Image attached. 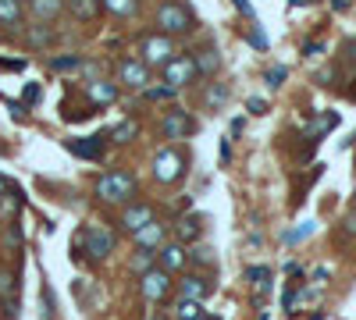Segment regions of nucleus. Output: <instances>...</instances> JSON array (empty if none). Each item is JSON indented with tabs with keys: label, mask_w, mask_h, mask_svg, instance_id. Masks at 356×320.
I'll return each mask as SVG.
<instances>
[{
	"label": "nucleus",
	"mask_w": 356,
	"mask_h": 320,
	"mask_svg": "<svg viewBox=\"0 0 356 320\" xmlns=\"http://www.w3.org/2000/svg\"><path fill=\"white\" fill-rule=\"evenodd\" d=\"M118 246V235L107 231V228H100V224H86L82 231H75V256H90V260H107V256L114 253Z\"/></svg>",
	"instance_id": "f257e3e1"
},
{
	"label": "nucleus",
	"mask_w": 356,
	"mask_h": 320,
	"mask_svg": "<svg viewBox=\"0 0 356 320\" xmlns=\"http://www.w3.org/2000/svg\"><path fill=\"white\" fill-rule=\"evenodd\" d=\"M136 178L129 175V171H107L100 182H96V196L103 203H129L136 196Z\"/></svg>",
	"instance_id": "f03ea898"
},
{
	"label": "nucleus",
	"mask_w": 356,
	"mask_h": 320,
	"mask_svg": "<svg viewBox=\"0 0 356 320\" xmlns=\"http://www.w3.org/2000/svg\"><path fill=\"white\" fill-rule=\"evenodd\" d=\"M139 61L146 64V68H167V64L175 61V43L171 36H164V32H154V36H143L139 43Z\"/></svg>",
	"instance_id": "7ed1b4c3"
},
{
	"label": "nucleus",
	"mask_w": 356,
	"mask_h": 320,
	"mask_svg": "<svg viewBox=\"0 0 356 320\" xmlns=\"http://www.w3.org/2000/svg\"><path fill=\"white\" fill-rule=\"evenodd\" d=\"M157 25H160L164 36H182V32H189L196 25V18L189 14V8H182V4L171 0V4H164L157 11Z\"/></svg>",
	"instance_id": "20e7f679"
},
{
	"label": "nucleus",
	"mask_w": 356,
	"mask_h": 320,
	"mask_svg": "<svg viewBox=\"0 0 356 320\" xmlns=\"http://www.w3.org/2000/svg\"><path fill=\"white\" fill-rule=\"evenodd\" d=\"M182 175H185V157L178 153V149H175V146L157 149V157H154V178L164 182V185H171V182H178Z\"/></svg>",
	"instance_id": "39448f33"
},
{
	"label": "nucleus",
	"mask_w": 356,
	"mask_h": 320,
	"mask_svg": "<svg viewBox=\"0 0 356 320\" xmlns=\"http://www.w3.org/2000/svg\"><path fill=\"white\" fill-rule=\"evenodd\" d=\"M200 78V64L196 57H175L171 64L164 68V82L171 85V89H182V85H189Z\"/></svg>",
	"instance_id": "423d86ee"
},
{
	"label": "nucleus",
	"mask_w": 356,
	"mask_h": 320,
	"mask_svg": "<svg viewBox=\"0 0 356 320\" xmlns=\"http://www.w3.org/2000/svg\"><path fill=\"white\" fill-rule=\"evenodd\" d=\"M139 288H143V295L150 299V303H164V299L171 295V274H167L164 267H154L150 274H143Z\"/></svg>",
	"instance_id": "0eeeda50"
},
{
	"label": "nucleus",
	"mask_w": 356,
	"mask_h": 320,
	"mask_svg": "<svg viewBox=\"0 0 356 320\" xmlns=\"http://www.w3.org/2000/svg\"><path fill=\"white\" fill-rule=\"evenodd\" d=\"M118 75L125 85H132V89H150V68L139 61V57H129L118 64Z\"/></svg>",
	"instance_id": "6e6552de"
},
{
	"label": "nucleus",
	"mask_w": 356,
	"mask_h": 320,
	"mask_svg": "<svg viewBox=\"0 0 356 320\" xmlns=\"http://www.w3.org/2000/svg\"><path fill=\"white\" fill-rule=\"evenodd\" d=\"M154 221H157V213H154V206H150V203H132V206H125V210H121V224L129 228L132 235H136V231H143L146 224H154Z\"/></svg>",
	"instance_id": "1a4fd4ad"
},
{
	"label": "nucleus",
	"mask_w": 356,
	"mask_h": 320,
	"mask_svg": "<svg viewBox=\"0 0 356 320\" xmlns=\"http://www.w3.org/2000/svg\"><path fill=\"white\" fill-rule=\"evenodd\" d=\"M196 132V121L185 114V111H167L164 114V136L167 139H185Z\"/></svg>",
	"instance_id": "9d476101"
},
{
	"label": "nucleus",
	"mask_w": 356,
	"mask_h": 320,
	"mask_svg": "<svg viewBox=\"0 0 356 320\" xmlns=\"http://www.w3.org/2000/svg\"><path fill=\"white\" fill-rule=\"evenodd\" d=\"M211 295V281L200 274H189V277H182L178 281V299H193V303H203V299Z\"/></svg>",
	"instance_id": "9b49d317"
},
{
	"label": "nucleus",
	"mask_w": 356,
	"mask_h": 320,
	"mask_svg": "<svg viewBox=\"0 0 356 320\" xmlns=\"http://www.w3.org/2000/svg\"><path fill=\"white\" fill-rule=\"evenodd\" d=\"M103 139L107 136H86V139H68V149L82 160H100L103 153Z\"/></svg>",
	"instance_id": "f8f14e48"
},
{
	"label": "nucleus",
	"mask_w": 356,
	"mask_h": 320,
	"mask_svg": "<svg viewBox=\"0 0 356 320\" xmlns=\"http://www.w3.org/2000/svg\"><path fill=\"white\" fill-rule=\"evenodd\" d=\"M200 231H203V217L200 213H185V217H178V224H175V239L182 246H189V242L200 239Z\"/></svg>",
	"instance_id": "ddd939ff"
},
{
	"label": "nucleus",
	"mask_w": 356,
	"mask_h": 320,
	"mask_svg": "<svg viewBox=\"0 0 356 320\" xmlns=\"http://www.w3.org/2000/svg\"><path fill=\"white\" fill-rule=\"evenodd\" d=\"M86 93H90V100H93L96 107H107V103L118 100V85H114V82H103V78H93V82L86 85Z\"/></svg>",
	"instance_id": "4468645a"
},
{
	"label": "nucleus",
	"mask_w": 356,
	"mask_h": 320,
	"mask_svg": "<svg viewBox=\"0 0 356 320\" xmlns=\"http://www.w3.org/2000/svg\"><path fill=\"white\" fill-rule=\"evenodd\" d=\"M160 267L167 270V274H171V270H178L182 264H185V246L182 242H171V246H160Z\"/></svg>",
	"instance_id": "2eb2a0df"
},
{
	"label": "nucleus",
	"mask_w": 356,
	"mask_h": 320,
	"mask_svg": "<svg viewBox=\"0 0 356 320\" xmlns=\"http://www.w3.org/2000/svg\"><path fill=\"white\" fill-rule=\"evenodd\" d=\"M22 206H25V196L14 189L11 196H4V200H0V217H4L8 224H14L18 217H22Z\"/></svg>",
	"instance_id": "dca6fc26"
},
{
	"label": "nucleus",
	"mask_w": 356,
	"mask_h": 320,
	"mask_svg": "<svg viewBox=\"0 0 356 320\" xmlns=\"http://www.w3.org/2000/svg\"><path fill=\"white\" fill-rule=\"evenodd\" d=\"M136 242H139L143 249H157V246H164V224H160V221L146 224L143 231H136Z\"/></svg>",
	"instance_id": "f3484780"
},
{
	"label": "nucleus",
	"mask_w": 356,
	"mask_h": 320,
	"mask_svg": "<svg viewBox=\"0 0 356 320\" xmlns=\"http://www.w3.org/2000/svg\"><path fill=\"white\" fill-rule=\"evenodd\" d=\"M29 8L39 21H54L61 11H65V0H29Z\"/></svg>",
	"instance_id": "a211bd4d"
},
{
	"label": "nucleus",
	"mask_w": 356,
	"mask_h": 320,
	"mask_svg": "<svg viewBox=\"0 0 356 320\" xmlns=\"http://www.w3.org/2000/svg\"><path fill=\"white\" fill-rule=\"evenodd\" d=\"M68 4H72V14L78 18V21H93L96 14H100V0H68Z\"/></svg>",
	"instance_id": "6ab92c4d"
},
{
	"label": "nucleus",
	"mask_w": 356,
	"mask_h": 320,
	"mask_svg": "<svg viewBox=\"0 0 356 320\" xmlns=\"http://www.w3.org/2000/svg\"><path fill=\"white\" fill-rule=\"evenodd\" d=\"M22 21V0H0V25H18Z\"/></svg>",
	"instance_id": "aec40b11"
},
{
	"label": "nucleus",
	"mask_w": 356,
	"mask_h": 320,
	"mask_svg": "<svg viewBox=\"0 0 356 320\" xmlns=\"http://www.w3.org/2000/svg\"><path fill=\"white\" fill-rule=\"evenodd\" d=\"M200 317H203V303H193V299L175 303V320H200Z\"/></svg>",
	"instance_id": "412c9836"
},
{
	"label": "nucleus",
	"mask_w": 356,
	"mask_h": 320,
	"mask_svg": "<svg viewBox=\"0 0 356 320\" xmlns=\"http://www.w3.org/2000/svg\"><path fill=\"white\" fill-rule=\"evenodd\" d=\"M0 299L4 303H18V277L11 270H0Z\"/></svg>",
	"instance_id": "4be33fe9"
},
{
	"label": "nucleus",
	"mask_w": 356,
	"mask_h": 320,
	"mask_svg": "<svg viewBox=\"0 0 356 320\" xmlns=\"http://www.w3.org/2000/svg\"><path fill=\"white\" fill-rule=\"evenodd\" d=\"M154 260H157V249H139L132 256V270L136 274H150L154 270Z\"/></svg>",
	"instance_id": "5701e85b"
},
{
	"label": "nucleus",
	"mask_w": 356,
	"mask_h": 320,
	"mask_svg": "<svg viewBox=\"0 0 356 320\" xmlns=\"http://www.w3.org/2000/svg\"><path fill=\"white\" fill-rule=\"evenodd\" d=\"M335 125H339V114H321V118H313V121H310V136H313V139H321V136L328 132V128H335Z\"/></svg>",
	"instance_id": "b1692460"
},
{
	"label": "nucleus",
	"mask_w": 356,
	"mask_h": 320,
	"mask_svg": "<svg viewBox=\"0 0 356 320\" xmlns=\"http://www.w3.org/2000/svg\"><path fill=\"white\" fill-rule=\"evenodd\" d=\"M100 4L107 8L111 14H118V18H129L136 11V0H100Z\"/></svg>",
	"instance_id": "393cba45"
},
{
	"label": "nucleus",
	"mask_w": 356,
	"mask_h": 320,
	"mask_svg": "<svg viewBox=\"0 0 356 320\" xmlns=\"http://www.w3.org/2000/svg\"><path fill=\"white\" fill-rule=\"evenodd\" d=\"M136 132H139V125H136V121H121V125L114 128V132H111V139H114V142H132V139H136Z\"/></svg>",
	"instance_id": "a878e982"
},
{
	"label": "nucleus",
	"mask_w": 356,
	"mask_h": 320,
	"mask_svg": "<svg viewBox=\"0 0 356 320\" xmlns=\"http://www.w3.org/2000/svg\"><path fill=\"white\" fill-rule=\"evenodd\" d=\"M193 57H196V64H200V75H207V72L218 68V50H200V54H193Z\"/></svg>",
	"instance_id": "bb28decb"
},
{
	"label": "nucleus",
	"mask_w": 356,
	"mask_h": 320,
	"mask_svg": "<svg viewBox=\"0 0 356 320\" xmlns=\"http://www.w3.org/2000/svg\"><path fill=\"white\" fill-rule=\"evenodd\" d=\"M246 281L267 288V285H271V270H267V267H246Z\"/></svg>",
	"instance_id": "cd10ccee"
},
{
	"label": "nucleus",
	"mask_w": 356,
	"mask_h": 320,
	"mask_svg": "<svg viewBox=\"0 0 356 320\" xmlns=\"http://www.w3.org/2000/svg\"><path fill=\"white\" fill-rule=\"evenodd\" d=\"M224 100H228V89H224L221 82H214L211 89H207V107H211V111H214V107H221Z\"/></svg>",
	"instance_id": "c85d7f7f"
},
{
	"label": "nucleus",
	"mask_w": 356,
	"mask_h": 320,
	"mask_svg": "<svg viewBox=\"0 0 356 320\" xmlns=\"http://www.w3.org/2000/svg\"><path fill=\"white\" fill-rule=\"evenodd\" d=\"M22 242H25V235H22V224H8V249H22Z\"/></svg>",
	"instance_id": "c756f323"
},
{
	"label": "nucleus",
	"mask_w": 356,
	"mask_h": 320,
	"mask_svg": "<svg viewBox=\"0 0 356 320\" xmlns=\"http://www.w3.org/2000/svg\"><path fill=\"white\" fill-rule=\"evenodd\" d=\"M285 78H289V68H267V75H264V82L271 85V89H278Z\"/></svg>",
	"instance_id": "7c9ffc66"
},
{
	"label": "nucleus",
	"mask_w": 356,
	"mask_h": 320,
	"mask_svg": "<svg viewBox=\"0 0 356 320\" xmlns=\"http://www.w3.org/2000/svg\"><path fill=\"white\" fill-rule=\"evenodd\" d=\"M29 43H32V47H43V43H50V29H47V25H36V29L29 32Z\"/></svg>",
	"instance_id": "2f4dec72"
},
{
	"label": "nucleus",
	"mask_w": 356,
	"mask_h": 320,
	"mask_svg": "<svg viewBox=\"0 0 356 320\" xmlns=\"http://www.w3.org/2000/svg\"><path fill=\"white\" fill-rule=\"evenodd\" d=\"M78 64H82L78 57H57V61H50V68L54 72H72V68H78Z\"/></svg>",
	"instance_id": "473e14b6"
},
{
	"label": "nucleus",
	"mask_w": 356,
	"mask_h": 320,
	"mask_svg": "<svg viewBox=\"0 0 356 320\" xmlns=\"http://www.w3.org/2000/svg\"><path fill=\"white\" fill-rule=\"evenodd\" d=\"M178 89H171V85H157V89H146V100H171Z\"/></svg>",
	"instance_id": "72a5a7b5"
},
{
	"label": "nucleus",
	"mask_w": 356,
	"mask_h": 320,
	"mask_svg": "<svg viewBox=\"0 0 356 320\" xmlns=\"http://www.w3.org/2000/svg\"><path fill=\"white\" fill-rule=\"evenodd\" d=\"M310 231H313V221H303L296 231H289V235H285V242H300V239H306Z\"/></svg>",
	"instance_id": "f704fd0d"
},
{
	"label": "nucleus",
	"mask_w": 356,
	"mask_h": 320,
	"mask_svg": "<svg viewBox=\"0 0 356 320\" xmlns=\"http://www.w3.org/2000/svg\"><path fill=\"white\" fill-rule=\"evenodd\" d=\"M25 64H29L25 57L22 61H18V57H0V68H11V72H25Z\"/></svg>",
	"instance_id": "c9c22d12"
},
{
	"label": "nucleus",
	"mask_w": 356,
	"mask_h": 320,
	"mask_svg": "<svg viewBox=\"0 0 356 320\" xmlns=\"http://www.w3.org/2000/svg\"><path fill=\"white\" fill-rule=\"evenodd\" d=\"M193 260H196V264H203V267H211V264H214V256H211V249H203V246H200V249H193Z\"/></svg>",
	"instance_id": "e433bc0d"
},
{
	"label": "nucleus",
	"mask_w": 356,
	"mask_h": 320,
	"mask_svg": "<svg viewBox=\"0 0 356 320\" xmlns=\"http://www.w3.org/2000/svg\"><path fill=\"white\" fill-rule=\"evenodd\" d=\"M249 43H253L257 50H267V36L260 32V25H253V36H249Z\"/></svg>",
	"instance_id": "4c0bfd02"
},
{
	"label": "nucleus",
	"mask_w": 356,
	"mask_h": 320,
	"mask_svg": "<svg viewBox=\"0 0 356 320\" xmlns=\"http://www.w3.org/2000/svg\"><path fill=\"white\" fill-rule=\"evenodd\" d=\"M232 4L239 8V14H246L249 21H253V25H257V14H253V8H249V0H232Z\"/></svg>",
	"instance_id": "58836bf2"
},
{
	"label": "nucleus",
	"mask_w": 356,
	"mask_h": 320,
	"mask_svg": "<svg viewBox=\"0 0 356 320\" xmlns=\"http://www.w3.org/2000/svg\"><path fill=\"white\" fill-rule=\"evenodd\" d=\"M246 111H249V114H267V103L253 96V100H249V107H246Z\"/></svg>",
	"instance_id": "ea45409f"
},
{
	"label": "nucleus",
	"mask_w": 356,
	"mask_h": 320,
	"mask_svg": "<svg viewBox=\"0 0 356 320\" xmlns=\"http://www.w3.org/2000/svg\"><path fill=\"white\" fill-rule=\"evenodd\" d=\"M14 189H18V185H14L11 178H4V175H0V200H4V196H11Z\"/></svg>",
	"instance_id": "a19ab883"
},
{
	"label": "nucleus",
	"mask_w": 356,
	"mask_h": 320,
	"mask_svg": "<svg viewBox=\"0 0 356 320\" xmlns=\"http://www.w3.org/2000/svg\"><path fill=\"white\" fill-rule=\"evenodd\" d=\"M342 50H346V61H349V64H356V39H349Z\"/></svg>",
	"instance_id": "79ce46f5"
},
{
	"label": "nucleus",
	"mask_w": 356,
	"mask_h": 320,
	"mask_svg": "<svg viewBox=\"0 0 356 320\" xmlns=\"http://www.w3.org/2000/svg\"><path fill=\"white\" fill-rule=\"evenodd\" d=\"M218 153H221V160L228 164V160H232V146H228V142H221V146H218Z\"/></svg>",
	"instance_id": "37998d69"
},
{
	"label": "nucleus",
	"mask_w": 356,
	"mask_h": 320,
	"mask_svg": "<svg viewBox=\"0 0 356 320\" xmlns=\"http://www.w3.org/2000/svg\"><path fill=\"white\" fill-rule=\"evenodd\" d=\"M39 100V85H29V89H25V103H36Z\"/></svg>",
	"instance_id": "c03bdc74"
},
{
	"label": "nucleus",
	"mask_w": 356,
	"mask_h": 320,
	"mask_svg": "<svg viewBox=\"0 0 356 320\" xmlns=\"http://www.w3.org/2000/svg\"><path fill=\"white\" fill-rule=\"evenodd\" d=\"M346 235H356V213H349V217H346Z\"/></svg>",
	"instance_id": "a18cd8bd"
},
{
	"label": "nucleus",
	"mask_w": 356,
	"mask_h": 320,
	"mask_svg": "<svg viewBox=\"0 0 356 320\" xmlns=\"http://www.w3.org/2000/svg\"><path fill=\"white\" fill-rule=\"evenodd\" d=\"M331 8H335V11H346V8H349V0H331Z\"/></svg>",
	"instance_id": "49530a36"
},
{
	"label": "nucleus",
	"mask_w": 356,
	"mask_h": 320,
	"mask_svg": "<svg viewBox=\"0 0 356 320\" xmlns=\"http://www.w3.org/2000/svg\"><path fill=\"white\" fill-rule=\"evenodd\" d=\"M146 320H164V317H160V313H154V317H146Z\"/></svg>",
	"instance_id": "de8ad7c7"
},
{
	"label": "nucleus",
	"mask_w": 356,
	"mask_h": 320,
	"mask_svg": "<svg viewBox=\"0 0 356 320\" xmlns=\"http://www.w3.org/2000/svg\"><path fill=\"white\" fill-rule=\"evenodd\" d=\"M200 320H214V317H207V313H203V317H200Z\"/></svg>",
	"instance_id": "09e8293b"
},
{
	"label": "nucleus",
	"mask_w": 356,
	"mask_h": 320,
	"mask_svg": "<svg viewBox=\"0 0 356 320\" xmlns=\"http://www.w3.org/2000/svg\"><path fill=\"white\" fill-rule=\"evenodd\" d=\"M353 100H356V85H353Z\"/></svg>",
	"instance_id": "8fccbe9b"
}]
</instances>
